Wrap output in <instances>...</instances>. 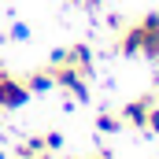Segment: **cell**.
Segmentation results:
<instances>
[{
    "mask_svg": "<svg viewBox=\"0 0 159 159\" xmlns=\"http://www.w3.org/2000/svg\"><path fill=\"white\" fill-rule=\"evenodd\" d=\"M115 48H119V56H126V59L144 56V59L159 63V15H156V11H148L144 19H137V22L119 37Z\"/></svg>",
    "mask_w": 159,
    "mask_h": 159,
    "instance_id": "1",
    "label": "cell"
},
{
    "mask_svg": "<svg viewBox=\"0 0 159 159\" xmlns=\"http://www.w3.org/2000/svg\"><path fill=\"white\" fill-rule=\"evenodd\" d=\"M48 74H52L56 89L70 93L74 100H89V78L81 74L78 67H70V63H48Z\"/></svg>",
    "mask_w": 159,
    "mask_h": 159,
    "instance_id": "2",
    "label": "cell"
},
{
    "mask_svg": "<svg viewBox=\"0 0 159 159\" xmlns=\"http://www.w3.org/2000/svg\"><path fill=\"white\" fill-rule=\"evenodd\" d=\"M26 100H30L26 81L4 70V74H0V111H15V107H22Z\"/></svg>",
    "mask_w": 159,
    "mask_h": 159,
    "instance_id": "3",
    "label": "cell"
},
{
    "mask_svg": "<svg viewBox=\"0 0 159 159\" xmlns=\"http://www.w3.org/2000/svg\"><path fill=\"white\" fill-rule=\"evenodd\" d=\"M159 96L156 93H144V96H133L126 107L119 111L122 126H133V129H144V119H148V111H152V104H156Z\"/></svg>",
    "mask_w": 159,
    "mask_h": 159,
    "instance_id": "4",
    "label": "cell"
},
{
    "mask_svg": "<svg viewBox=\"0 0 159 159\" xmlns=\"http://www.w3.org/2000/svg\"><path fill=\"white\" fill-rule=\"evenodd\" d=\"M67 63H70V67H78L81 74H85V78H89V74H93V48H89V44H70V48H67Z\"/></svg>",
    "mask_w": 159,
    "mask_h": 159,
    "instance_id": "5",
    "label": "cell"
},
{
    "mask_svg": "<svg viewBox=\"0 0 159 159\" xmlns=\"http://www.w3.org/2000/svg\"><path fill=\"white\" fill-rule=\"evenodd\" d=\"M26 89H30V96H37V93H48V89H56L52 85V74H48V67H37V70H30L26 74Z\"/></svg>",
    "mask_w": 159,
    "mask_h": 159,
    "instance_id": "6",
    "label": "cell"
},
{
    "mask_svg": "<svg viewBox=\"0 0 159 159\" xmlns=\"http://www.w3.org/2000/svg\"><path fill=\"white\" fill-rule=\"evenodd\" d=\"M15 152H19V159H34L41 152H48V144H44V137H22Z\"/></svg>",
    "mask_w": 159,
    "mask_h": 159,
    "instance_id": "7",
    "label": "cell"
},
{
    "mask_svg": "<svg viewBox=\"0 0 159 159\" xmlns=\"http://www.w3.org/2000/svg\"><path fill=\"white\" fill-rule=\"evenodd\" d=\"M96 129H100V133H119V129H122V119L111 115V111H100V115H96Z\"/></svg>",
    "mask_w": 159,
    "mask_h": 159,
    "instance_id": "8",
    "label": "cell"
},
{
    "mask_svg": "<svg viewBox=\"0 0 159 159\" xmlns=\"http://www.w3.org/2000/svg\"><path fill=\"white\" fill-rule=\"evenodd\" d=\"M144 129H148L152 137H159V100L152 104V111H148V119H144Z\"/></svg>",
    "mask_w": 159,
    "mask_h": 159,
    "instance_id": "9",
    "label": "cell"
},
{
    "mask_svg": "<svg viewBox=\"0 0 159 159\" xmlns=\"http://www.w3.org/2000/svg\"><path fill=\"white\" fill-rule=\"evenodd\" d=\"M44 144H48V152H59V148H63V133H56V129L44 133Z\"/></svg>",
    "mask_w": 159,
    "mask_h": 159,
    "instance_id": "10",
    "label": "cell"
},
{
    "mask_svg": "<svg viewBox=\"0 0 159 159\" xmlns=\"http://www.w3.org/2000/svg\"><path fill=\"white\" fill-rule=\"evenodd\" d=\"M11 37H15V41L30 37V26H22V22H15V26H11Z\"/></svg>",
    "mask_w": 159,
    "mask_h": 159,
    "instance_id": "11",
    "label": "cell"
},
{
    "mask_svg": "<svg viewBox=\"0 0 159 159\" xmlns=\"http://www.w3.org/2000/svg\"><path fill=\"white\" fill-rule=\"evenodd\" d=\"M67 159H111V152H96V156H67Z\"/></svg>",
    "mask_w": 159,
    "mask_h": 159,
    "instance_id": "12",
    "label": "cell"
},
{
    "mask_svg": "<svg viewBox=\"0 0 159 159\" xmlns=\"http://www.w3.org/2000/svg\"><path fill=\"white\" fill-rule=\"evenodd\" d=\"M34 159H52V152H41V156H34Z\"/></svg>",
    "mask_w": 159,
    "mask_h": 159,
    "instance_id": "13",
    "label": "cell"
},
{
    "mask_svg": "<svg viewBox=\"0 0 159 159\" xmlns=\"http://www.w3.org/2000/svg\"><path fill=\"white\" fill-rule=\"evenodd\" d=\"M156 93H159V74H156Z\"/></svg>",
    "mask_w": 159,
    "mask_h": 159,
    "instance_id": "14",
    "label": "cell"
},
{
    "mask_svg": "<svg viewBox=\"0 0 159 159\" xmlns=\"http://www.w3.org/2000/svg\"><path fill=\"white\" fill-rule=\"evenodd\" d=\"M70 4H78V0H70Z\"/></svg>",
    "mask_w": 159,
    "mask_h": 159,
    "instance_id": "15",
    "label": "cell"
},
{
    "mask_svg": "<svg viewBox=\"0 0 159 159\" xmlns=\"http://www.w3.org/2000/svg\"><path fill=\"white\" fill-rule=\"evenodd\" d=\"M0 74H4V67H0Z\"/></svg>",
    "mask_w": 159,
    "mask_h": 159,
    "instance_id": "16",
    "label": "cell"
},
{
    "mask_svg": "<svg viewBox=\"0 0 159 159\" xmlns=\"http://www.w3.org/2000/svg\"><path fill=\"white\" fill-rule=\"evenodd\" d=\"M0 159H4V152H0Z\"/></svg>",
    "mask_w": 159,
    "mask_h": 159,
    "instance_id": "17",
    "label": "cell"
}]
</instances>
